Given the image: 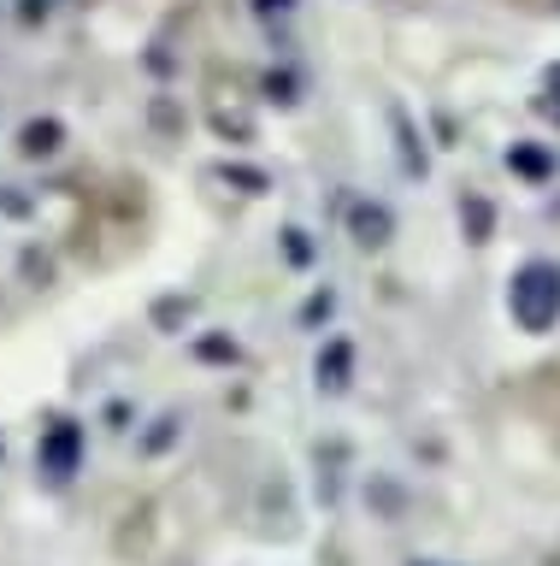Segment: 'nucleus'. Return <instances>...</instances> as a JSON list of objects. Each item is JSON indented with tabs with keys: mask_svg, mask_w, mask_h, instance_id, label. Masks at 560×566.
Segmentation results:
<instances>
[{
	"mask_svg": "<svg viewBox=\"0 0 560 566\" xmlns=\"http://www.w3.org/2000/svg\"><path fill=\"white\" fill-rule=\"evenodd\" d=\"M348 237H355V248H366V254H378V248L395 242V212L383 201H355L348 207Z\"/></svg>",
	"mask_w": 560,
	"mask_h": 566,
	"instance_id": "2",
	"label": "nucleus"
},
{
	"mask_svg": "<svg viewBox=\"0 0 560 566\" xmlns=\"http://www.w3.org/2000/svg\"><path fill=\"white\" fill-rule=\"evenodd\" d=\"M284 237H289V260H295V265H307V260H313V242H307V230H284Z\"/></svg>",
	"mask_w": 560,
	"mask_h": 566,
	"instance_id": "7",
	"label": "nucleus"
},
{
	"mask_svg": "<svg viewBox=\"0 0 560 566\" xmlns=\"http://www.w3.org/2000/svg\"><path fill=\"white\" fill-rule=\"evenodd\" d=\"M330 313H337V290H319L307 301V325H319V318H330Z\"/></svg>",
	"mask_w": 560,
	"mask_h": 566,
	"instance_id": "6",
	"label": "nucleus"
},
{
	"mask_svg": "<svg viewBox=\"0 0 560 566\" xmlns=\"http://www.w3.org/2000/svg\"><path fill=\"white\" fill-rule=\"evenodd\" d=\"M461 230L472 242H484L489 230H496V201H489V195H461Z\"/></svg>",
	"mask_w": 560,
	"mask_h": 566,
	"instance_id": "4",
	"label": "nucleus"
},
{
	"mask_svg": "<svg viewBox=\"0 0 560 566\" xmlns=\"http://www.w3.org/2000/svg\"><path fill=\"white\" fill-rule=\"evenodd\" d=\"M507 171L525 177V184H549L560 166H554L549 142H514V148H507Z\"/></svg>",
	"mask_w": 560,
	"mask_h": 566,
	"instance_id": "3",
	"label": "nucleus"
},
{
	"mask_svg": "<svg viewBox=\"0 0 560 566\" xmlns=\"http://www.w3.org/2000/svg\"><path fill=\"white\" fill-rule=\"evenodd\" d=\"M507 313L519 318V331H549L560 318V272H549V265L519 272L507 290Z\"/></svg>",
	"mask_w": 560,
	"mask_h": 566,
	"instance_id": "1",
	"label": "nucleus"
},
{
	"mask_svg": "<svg viewBox=\"0 0 560 566\" xmlns=\"http://www.w3.org/2000/svg\"><path fill=\"white\" fill-rule=\"evenodd\" d=\"M348 360H355V348H348L342 336H330V343L319 348V384L342 389V384H348V378H342V371H348Z\"/></svg>",
	"mask_w": 560,
	"mask_h": 566,
	"instance_id": "5",
	"label": "nucleus"
}]
</instances>
